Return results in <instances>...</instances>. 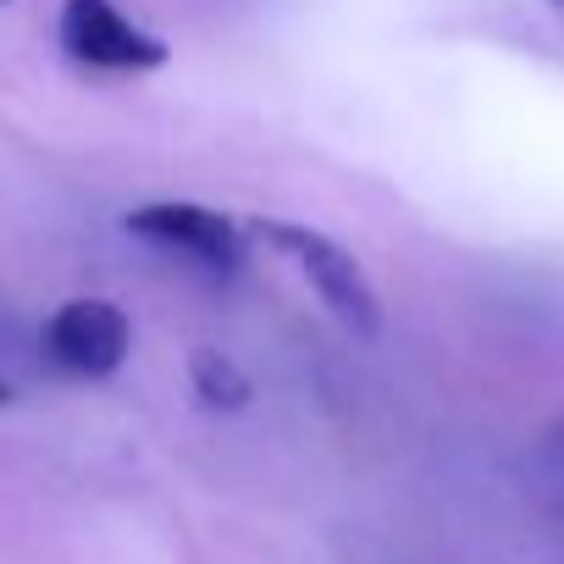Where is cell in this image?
<instances>
[{
	"instance_id": "obj_1",
	"label": "cell",
	"mask_w": 564,
	"mask_h": 564,
	"mask_svg": "<svg viewBox=\"0 0 564 564\" xmlns=\"http://www.w3.org/2000/svg\"><path fill=\"white\" fill-rule=\"evenodd\" d=\"M249 238L271 243L282 260H289L316 289V300L327 305V316L344 333H355V338H377L382 333V294H377V282L366 276V265L338 238H327L322 227H305V221H282V216H254Z\"/></svg>"
},
{
	"instance_id": "obj_2",
	"label": "cell",
	"mask_w": 564,
	"mask_h": 564,
	"mask_svg": "<svg viewBox=\"0 0 564 564\" xmlns=\"http://www.w3.org/2000/svg\"><path fill=\"white\" fill-rule=\"evenodd\" d=\"M122 227L161 254H183L205 276H232L249 260V227L199 199H150V205L128 210Z\"/></svg>"
},
{
	"instance_id": "obj_3",
	"label": "cell",
	"mask_w": 564,
	"mask_h": 564,
	"mask_svg": "<svg viewBox=\"0 0 564 564\" xmlns=\"http://www.w3.org/2000/svg\"><path fill=\"white\" fill-rule=\"evenodd\" d=\"M56 45L73 67L84 73H111V78H139L161 73L172 62V45L133 23L117 0H62L56 18Z\"/></svg>"
},
{
	"instance_id": "obj_4",
	"label": "cell",
	"mask_w": 564,
	"mask_h": 564,
	"mask_svg": "<svg viewBox=\"0 0 564 564\" xmlns=\"http://www.w3.org/2000/svg\"><path fill=\"white\" fill-rule=\"evenodd\" d=\"M40 349L56 371L84 377V382H106L128 366L133 355V322L117 300H67L51 311V322L40 327Z\"/></svg>"
},
{
	"instance_id": "obj_5",
	"label": "cell",
	"mask_w": 564,
	"mask_h": 564,
	"mask_svg": "<svg viewBox=\"0 0 564 564\" xmlns=\"http://www.w3.org/2000/svg\"><path fill=\"white\" fill-rule=\"evenodd\" d=\"M188 388H194L199 410H216V415H238V410H249V399H254L249 371H243L232 355L210 349V344H199V349L188 355Z\"/></svg>"
},
{
	"instance_id": "obj_6",
	"label": "cell",
	"mask_w": 564,
	"mask_h": 564,
	"mask_svg": "<svg viewBox=\"0 0 564 564\" xmlns=\"http://www.w3.org/2000/svg\"><path fill=\"white\" fill-rule=\"evenodd\" d=\"M7 404H12V388H7V382H0V410H7Z\"/></svg>"
},
{
	"instance_id": "obj_7",
	"label": "cell",
	"mask_w": 564,
	"mask_h": 564,
	"mask_svg": "<svg viewBox=\"0 0 564 564\" xmlns=\"http://www.w3.org/2000/svg\"><path fill=\"white\" fill-rule=\"evenodd\" d=\"M553 7H564V0H553Z\"/></svg>"
},
{
	"instance_id": "obj_8",
	"label": "cell",
	"mask_w": 564,
	"mask_h": 564,
	"mask_svg": "<svg viewBox=\"0 0 564 564\" xmlns=\"http://www.w3.org/2000/svg\"><path fill=\"white\" fill-rule=\"evenodd\" d=\"M0 7H7V0H0Z\"/></svg>"
}]
</instances>
